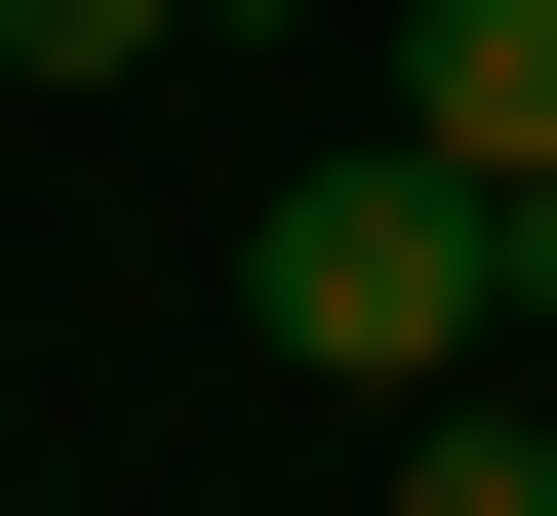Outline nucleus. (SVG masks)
Masks as SVG:
<instances>
[{
	"mask_svg": "<svg viewBox=\"0 0 557 516\" xmlns=\"http://www.w3.org/2000/svg\"><path fill=\"white\" fill-rule=\"evenodd\" d=\"M160 40H239V0H0V80H160Z\"/></svg>",
	"mask_w": 557,
	"mask_h": 516,
	"instance_id": "nucleus-3",
	"label": "nucleus"
},
{
	"mask_svg": "<svg viewBox=\"0 0 557 516\" xmlns=\"http://www.w3.org/2000/svg\"><path fill=\"white\" fill-rule=\"evenodd\" d=\"M239 318L319 357V398H478V357H518V199H478L438 119H359L319 199H239Z\"/></svg>",
	"mask_w": 557,
	"mask_h": 516,
	"instance_id": "nucleus-1",
	"label": "nucleus"
},
{
	"mask_svg": "<svg viewBox=\"0 0 557 516\" xmlns=\"http://www.w3.org/2000/svg\"><path fill=\"white\" fill-rule=\"evenodd\" d=\"M398 119H438V160L518 199V160H557V0H398Z\"/></svg>",
	"mask_w": 557,
	"mask_h": 516,
	"instance_id": "nucleus-2",
	"label": "nucleus"
},
{
	"mask_svg": "<svg viewBox=\"0 0 557 516\" xmlns=\"http://www.w3.org/2000/svg\"><path fill=\"white\" fill-rule=\"evenodd\" d=\"M518 357H557V160H518Z\"/></svg>",
	"mask_w": 557,
	"mask_h": 516,
	"instance_id": "nucleus-4",
	"label": "nucleus"
}]
</instances>
